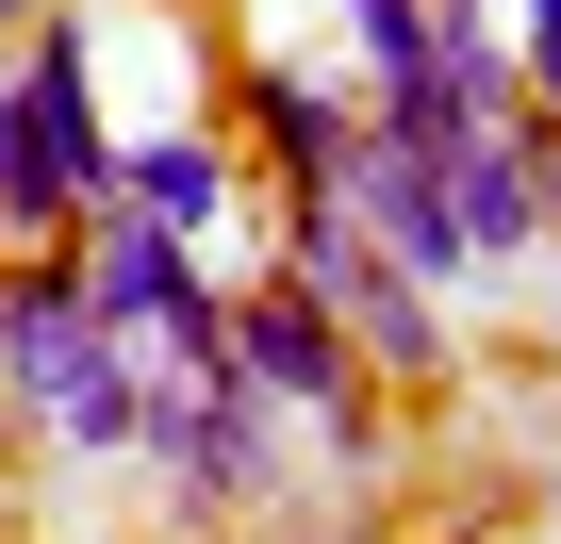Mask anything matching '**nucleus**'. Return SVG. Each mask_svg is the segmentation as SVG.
<instances>
[{"label":"nucleus","instance_id":"f03ea898","mask_svg":"<svg viewBox=\"0 0 561 544\" xmlns=\"http://www.w3.org/2000/svg\"><path fill=\"white\" fill-rule=\"evenodd\" d=\"M215 380H248L264 413H347L364 363H347V314L264 264V281H215Z\"/></svg>","mask_w":561,"mask_h":544},{"label":"nucleus","instance_id":"1a4fd4ad","mask_svg":"<svg viewBox=\"0 0 561 544\" xmlns=\"http://www.w3.org/2000/svg\"><path fill=\"white\" fill-rule=\"evenodd\" d=\"M0 478H18V396H0Z\"/></svg>","mask_w":561,"mask_h":544},{"label":"nucleus","instance_id":"20e7f679","mask_svg":"<svg viewBox=\"0 0 561 544\" xmlns=\"http://www.w3.org/2000/svg\"><path fill=\"white\" fill-rule=\"evenodd\" d=\"M446 215H462V264H528V247L561 231V149H545L528 116H479V132L446 149Z\"/></svg>","mask_w":561,"mask_h":544},{"label":"nucleus","instance_id":"9d476101","mask_svg":"<svg viewBox=\"0 0 561 544\" xmlns=\"http://www.w3.org/2000/svg\"><path fill=\"white\" fill-rule=\"evenodd\" d=\"M0 18H50V0H0Z\"/></svg>","mask_w":561,"mask_h":544},{"label":"nucleus","instance_id":"0eeeda50","mask_svg":"<svg viewBox=\"0 0 561 544\" xmlns=\"http://www.w3.org/2000/svg\"><path fill=\"white\" fill-rule=\"evenodd\" d=\"M331 314H347V363H380V380H446V314H430V281L364 264V281H347Z\"/></svg>","mask_w":561,"mask_h":544},{"label":"nucleus","instance_id":"f257e3e1","mask_svg":"<svg viewBox=\"0 0 561 544\" xmlns=\"http://www.w3.org/2000/svg\"><path fill=\"white\" fill-rule=\"evenodd\" d=\"M67 281H83V314H100L133 363H215V281H198V247L149 231L133 198H100V215L67 231Z\"/></svg>","mask_w":561,"mask_h":544},{"label":"nucleus","instance_id":"7ed1b4c3","mask_svg":"<svg viewBox=\"0 0 561 544\" xmlns=\"http://www.w3.org/2000/svg\"><path fill=\"white\" fill-rule=\"evenodd\" d=\"M331 198L364 215V247L397 264V281H462V215H446V149H397L380 116H347V149H331Z\"/></svg>","mask_w":561,"mask_h":544},{"label":"nucleus","instance_id":"423d86ee","mask_svg":"<svg viewBox=\"0 0 561 544\" xmlns=\"http://www.w3.org/2000/svg\"><path fill=\"white\" fill-rule=\"evenodd\" d=\"M116 198L198 247V231H231V149L215 132H149V149H116Z\"/></svg>","mask_w":561,"mask_h":544},{"label":"nucleus","instance_id":"39448f33","mask_svg":"<svg viewBox=\"0 0 561 544\" xmlns=\"http://www.w3.org/2000/svg\"><path fill=\"white\" fill-rule=\"evenodd\" d=\"M100 363H116V331L83 314V281H67V264H18V247H0V396L50 429Z\"/></svg>","mask_w":561,"mask_h":544},{"label":"nucleus","instance_id":"6e6552de","mask_svg":"<svg viewBox=\"0 0 561 544\" xmlns=\"http://www.w3.org/2000/svg\"><path fill=\"white\" fill-rule=\"evenodd\" d=\"M248 116H264V149L298 165V182H331V149H347V116L298 83V67H248Z\"/></svg>","mask_w":561,"mask_h":544}]
</instances>
